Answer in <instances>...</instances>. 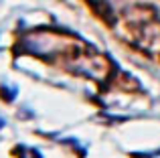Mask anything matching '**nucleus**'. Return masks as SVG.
<instances>
[{
	"label": "nucleus",
	"instance_id": "obj_1",
	"mask_svg": "<svg viewBox=\"0 0 160 158\" xmlns=\"http://www.w3.org/2000/svg\"><path fill=\"white\" fill-rule=\"evenodd\" d=\"M4 126V120H0V128H2Z\"/></svg>",
	"mask_w": 160,
	"mask_h": 158
}]
</instances>
